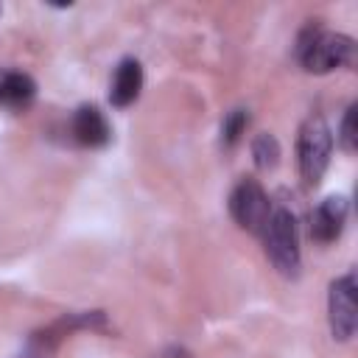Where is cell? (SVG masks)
<instances>
[{
	"label": "cell",
	"instance_id": "3957f363",
	"mask_svg": "<svg viewBox=\"0 0 358 358\" xmlns=\"http://www.w3.org/2000/svg\"><path fill=\"white\" fill-rule=\"evenodd\" d=\"M296 151H299V173L305 179V185H310V187L319 185V179L327 171L330 151H333V134L322 115H310L302 123Z\"/></svg>",
	"mask_w": 358,
	"mask_h": 358
},
{
	"label": "cell",
	"instance_id": "8992f818",
	"mask_svg": "<svg viewBox=\"0 0 358 358\" xmlns=\"http://www.w3.org/2000/svg\"><path fill=\"white\" fill-rule=\"evenodd\" d=\"M344 221H347V201L341 196H330L310 215V238L319 243H330L341 235Z\"/></svg>",
	"mask_w": 358,
	"mask_h": 358
},
{
	"label": "cell",
	"instance_id": "6da1fadb",
	"mask_svg": "<svg viewBox=\"0 0 358 358\" xmlns=\"http://www.w3.org/2000/svg\"><path fill=\"white\" fill-rule=\"evenodd\" d=\"M260 235H263L266 255L274 263V268L282 277H296L299 274V232H296L294 213L288 207H271V215Z\"/></svg>",
	"mask_w": 358,
	"mask_h": 358
},
{
	"label": "cell",
	"instance_id": "9c48e42d",
	"mask_svg": "<svg viewBox=\"0 0 358 358\" xmlns=\"http://www.w3.org/2000/svg\"><path fill=\"white\" fill-rule=\"evenodd\" d=\"M36 95V84L31 76L25 73H3V87H0V101L14 106V109H25Z\"/></svg>",
	"mask_w": 358,
	"mask_h": 358
},
{
	"label": "cell",
	"instance_id": "8fae6325",
	"mask_svg": "<svg viewBox=\"0 0 358 358\" xmlns=\"http://www.w3.org/2000/svg\"><path fill=\"white\" fill-rule=\"evenodd\" d=\"M246 123H249L246 109L229 112L227 120H224V126H221V140H224V145H235V143L241 140V134L246 131Z\"/></svg>",
	"mask_w": 358,
	"mask_h": 358
},
{
	"label": "cell",
	"instance_id": "5b68a950",
	"mask_svg": "<svg viewBox=\"0 0 358 358\" xmlns=\"http://www.w3.org/2000/svg\"><path fill=\"white\" fill-rule=\"evenodd\" d=\"M327 305H330V330H333V338L347 341L355 333V324H358V288H355V277L352 274L338 277L330 285Z\"/></svg>",
	"mask_w": 358,
	"mask_h": 358
},
{
	"label": "cell",
	"instance_id": "277c9868",
	"mask_svg": "<svg viewBox=\"0 0 358 358\" xmlns=\"http://www.w3.org/2000/svg\"><path fill=\"white\" fill-rule=\"evenodd\" d=\"M229 213L243 229L260 235L271 215V201L255 179H243V182H238V187L229 196Z\"/></svg>",
	"mask_w": 358,
	"mask_h": 358
},
{
	"label": "cell",
	"instance_id": "52a82bcc",
	"mask_svg": "<svg viewBox=\"0 0 358 358\" xmlns=\"http://www.w3.org/2000/svg\"><path fill=\"white\" fill-rule=\"evenodd\" d=\"M73 137L87 145V148H98V145H106L109 143V123L103 117V112L98 106H78L76 115H73Z\"/></svg>",
	"mask_w": 358,
	"mask_h": 358
},
{
	"label": "cell",
	"instance_id": "7a4b0ae2",
	"mask_svg": "<svg viewBox=\"0 0 358 358\" xmlns=\"http://www.w3.org/2000/svg\"><path fill=\"white\" fill-rule=\"evenodd\" d=\"M299 59L308 73H330L336 67H347L355 62V45L344 34L310 31L299 42Z\"/></svg>",
	"mask_w": 358,
	"mask_h": 358
},
{
	"label": "cell",
	"instance_id": "4fadbf2b",
	"mask_svg": "<svg viewBox=\"0 0 358 358\" xmlns=\"http://www.w3.org/2000/svg\"><path fill=\"white\" fill-rule=\"evenodd\" d=\"M0 87H3V76H0Z\"/></svg>",
	"mask_w": 358,
	"mask_h": 358
},
{
	"label": "cell",
	"instance_id": "7c38bea8",
	"mask_svg": "<svg viewBox=\"0 0 358 358\" xmlns=\"http://www.w3.org/2000/svg\"><path fill=\"white\" fill-rule=\"evenodd\" d=\"M355 106H350L347 109V115H344V120H341V134H338V143H341V148L347 151V154H352L355 148H358V131H355Z\"/></svg>",
	"mask_w": 358,
	"mask_h": 358
},
{
	"label": "cell",
	"instance_id": "30bf717a",
	"mask_svg": "<svg viewBox=\"0 0 358 358\" xmlns=\"http://www.w3.org/2000/svg\"><path fill=\"white\" fill-rule=\"evenodd\" d=\"M252 157L260 171H271L280 162V143L274 140V134H257L252 143Z\"/></svg>",
	"mask_w": 358,
	"mask_h": 358
},
{
	"label": "cell",
	"instance_id": "ba28073f",
	"mask_svg": "<svg viewBox=\"0 0 358 358\" xmlns=\"http://www.w3.org/2000/svg\"><path fill=\"white\" fill-rule=\"evenodd\" d=\"M143 90V67L137 59H123L115 70V78H112V90H109V101L112 106H129L137 101Z\"/></svg>",
	"mask_w": 358,
	"mask_h": 358
}]
</instances>
